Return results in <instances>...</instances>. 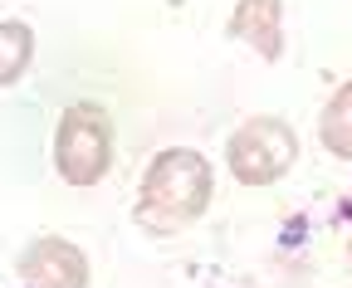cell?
<instances>
[{
	"instance_id": "cell-5",
	"label": "cell",
	"mask_w": 352,
	"mask_h": 288,
	"mask_svg": "<svg viewBox=\"0 0 352 288\" xmlns=\"http://www.w3.org/2000/svg\"><path fill=\"white\" fill-rule=\"evenodd\" d=\"M279 20H284V0H240L235 20H230V34L254 45L264 59H279V49H284Z\"/></svg>"
},
{
	"instance_id": "cell-6",
	"label": "cell",
	"mask_w": 352,
	"mask_h": 288,
	"mask_svg": "<svg viewBox=\"0 0 352 288\" xmlns=\"http://www.w3.org/2000/svg\"><path fill=\"white\" fill-rule=\"evenodd\" d=\"M30 54H34V29L25 20H6L0 25V88H10L30 69Z\"/></svg>"
},
{
	"instance_id": "cell-3",
	"label": "cell",
	"mask_w": 352,
	"mask_h": 288,
	"mask_svg": "<svg viewBox=\"0 0 352 288\" xmlns=\"http://www.w3.org/2000/svg\"><path fill=\"white\" fill-rule=\"evenodd\" d=\"M294 132H289V122L279 117H250L245 128L230 137V171L235 181L245 186H264V181H274L294 167Z\"/></svg>"
},
{
	"instance_id": "cell-7",
	"label": "cell",
	"mask_w": 352,
	"mask_h": 288,
	"mask_svg": "<svg viewBox=\"0 0 352 288\" xmlns=\"http://www.w3.org/2000/svg\"><path fill=\"white\" fill-rule=\"evenodd\" d=\"M318 137H323V147H328L333 156L352 161V84H342V88L333 93V103H328V112H323Z\"/></svg>"
},
{
	"instance_id": "cell-8",
	"label": "cell",
	"mask_w": 352,
	"mask_h": 288,
	"mask_svg": "<svg viewBox=\"0 0 352 288\" xmlns=\"http://www.w3.org/2000/svg\"><path fill=\"white\" fill-rule=\"evenodd\" d=\"M347 269H352V250H347Z\"/></svg>"
},
{
	"instance_id": "cell-1",
	"label": "cell",
	"mask_w": 352,
	"mask_h": 288,
	"mask_svg": "<svg viewBox=\"0 0 352 288\" xmlns=\"http://www.w3.org/2000/svg\"><path fill=\"white\" fill-rule=\"evenodd\" d=\"M210 191H215L210 161L191 147H171V152L152 156V167L142 176L138 220L147 230H182L210 205Z\"/></svg>"
},
{
	"instance_id": "cell-4",
	"label": "cell",
	"mask_w": 352,
	"mask_h": 288,
	"mask_svg": "<svg viewBox=\"0 0 352 288\" xmlns=\"http://www.w3.org/2000/svg\"><path fill=\"white\" fill-rule=\"evenodd\" d=\"M20 278L25 288H88V254L59 235H44L20 254Z\"/></svg>"
},
{
	"instance_id": "cell-2",
	"label": "cell",
	"mask_w": 352,
	"mask_h": 288,
	"mask_svg": "<svg viewBox=\"0 0 352 288\" xmlns=\"http://www.w3.org/2000/svg\"><path fill=\"white\" fill-rule=\"evenodd\" d=\"M54 161H59V176L69 186H94L113 161V117H108V108H98V103L64 108L59 137H54Z\"/></svg>"
}]
</instances>
